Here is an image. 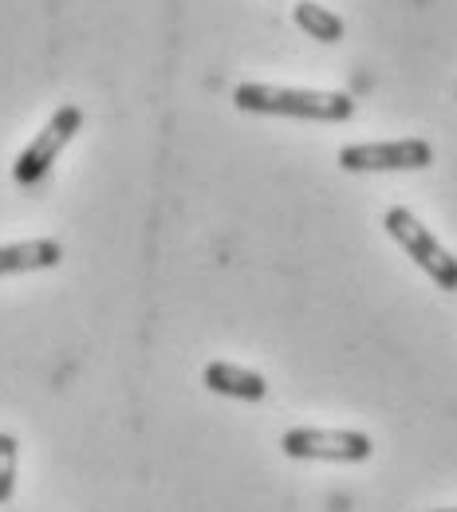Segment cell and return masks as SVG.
I'll return each mask as SVG.
<instances>
[{
	"instance_id": "6da1fadb",
	"label": "cell",
	"mask_w": 457,
	"mask_h": 512,
	"mask_svg": "<svg viewBox=\"0 0 457 512\" xmlns=\"http://www.w3.org/2000/svg\"><path fill=\"white\" fill-rule=\"evenodd\" d=\"M233 103L249 115H284V119H312V123H347L355 115L351 95L343 91H300V87H272V83H241Z\"/></svg>"
},
{
	"instance_id": "7a4b0ae2",
	"label": "cell",
	"mask_w": 457,
	"mask_h": 512,
	"mask_svg": "<svg viewBox=\"0 0 457 512\" xmlns=\"http://www.w3.org/2000/svg\"><path fill=\"white\" fill-rule=\"evenodd\" d=\"M387 233L442 292H457V256L450 249H442V241L410 209H402V205L387 209Z\"/></svg>"
},
{
	"instance_id": "3957f363",
	"label": "cell",
	"mask_w": 457,
	"mask_h": 512,
	"mask_svg": "<svg viewBox=\"0 0 457 512\" xmlns=\"http://www.w3.org/2000/svg\"><path fill=\"white\" fill-rule=\"evenodd\" d=\"M79 127H83V111L79 107H60L48 123H44V130L20 150V158H16V166H12V178L20 182V186H40L44 178H48V170L56 166V158L67 150V142L79 134Z\"/></svg>"
},
{
	"instance_id": "277c9868",
	"label": "cell",
	"mask_w": 457,
	"mask_h": 512,
	"mask_svg": "<svg viewBox=\"0 0 457 512\" xmlns=\"http://www.w3.org/2000/svg\"><path fill=\"white\" fill-rule=\"evenodd\" d=\"M280 449L292 461H339V465H355L367 461L375 453V442L359 430H308L296 426L280 438Z\"/></svg>"
},
{
	"instance_id": "5b68a950",
	"label": "cell",
	"mask_w": 457,
	"mask_h": 512,
	"mask_svg": "<svg viewBox=\"0 0 457 512\" xmlns=\"http://www.w3.org/2000/svg\"><path fill=\"white\" fill-rule=\"evenodd\" d=\"M434 162V146L422 138H398V142H355L343 146L339 166L347 174H387V170H426Z\"/></svg>"
},
{
	"instance_id": "8992f818",
	"label": "cell",
	"mask_w": 457,
	"mask_h": 512,
	"mask_svg": "<svg viewBox=\"0 0 457 512\" xmlns=\"http://www.w3.org/2000/svg\"><path fill=\"white\" fill-rule=\"evenodd\" d=\"M201 383L209 386L213 394L241 398V402H261V398H268V383H264L261 375L249 371V367H233V363H209L201 371Z\"/></svg>"
},
{
	"instance_id": "52a82bcc",
	"label": "cell",
	"mask_w": 457,
	"mask_h": 512,
	"mask_svg": "<svg viewBox=\"0 0 457 512\" xmlns=\"http://www.w3.org/2000/svg\"><path fill=\"white\" fill-rule=\"evenodd\" d=\"M64 260V249L48 237L36 241H16V245H0V276H20V272H44L56 268Z\"/></svg>"
},
{
	"instance_id": "ba28073f",
	"label": "cell",
	"mask_w": 457,
	"mask_h": 512,
	"mask_svg": "<svg viewBox=\"0 0 457 512\" xmlns=\"http://www.w3.org/2000/svg\"><path fill=\"white\" fill-rule=\"evenodd\" d=\"M292 20L312 36V40H320V44H339L343 40V20L324 8V4H316V0H296V8H292Z\"/></svg>"
},
{
	"instance_id": "9c48e42d",
	"label": "cell",
	"mask_w": 457,
	"mask_h": 512,
	"mask_svg": "<svg viewBox=\"0 0 457 512\" xmlns=\"http://www.w3.org/2000/svg\"><path fill=\"white\" fill-rule=\"evenodd\" d=\"M16 469H20V446L12 434H0V505H8L16 493Z\"/></svg>"
},
{
	"instance_id": "30bf717a",
	"label": "cell",
	"mask_w": 457,
	"mask_h": 512,
	"mask_svg": "<svg viewBox=\"0 0 457 512\" xmlns=\"http://www.w3.org/2000/svg\"><path fill=\"white\" fill-rule=\"evenodd\" d=\"M434 512H457V509H434Z\"/></svg>"
}]
</instances>
